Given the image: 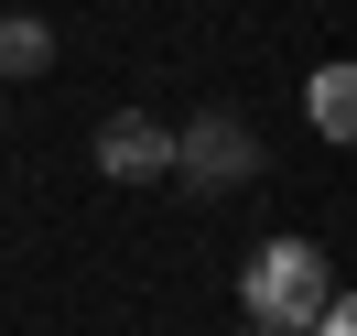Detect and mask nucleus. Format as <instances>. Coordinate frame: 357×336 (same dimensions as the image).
Segmentation results:
<instances>
[{
	"label": "nucleus",
	"mask_w": 357,
	"mask_h": 336,
	"mask_svg": "<svg viewBox=\"0 0 357 336\" xmlns=\"http://www.w3.org/2000/svg\"><path fill=\"white\" fill-rule=\"evenodd\" d=\"M98 174H109V184H152V174H174V131H162V119H141V109L98 119Z\"/></svg>",
	"instance_id": "obj_3"
},
{
	"label": "nucleus",
	"mask_w": 357,
	"mask_h": 336,
	"mask_svg": "<svg viewBox=\"0 0 357 336\" xmlns=\"http://www.w3.org/2000/svg\"><path fill=\"white\" fill-rule=\"evenodd\" d=\"M325 293H335V261L314 239H260L249 271H238V304H249L260 336H303L314 314H325Z\"/></svg>",
	"instance_id": "obj_1"
},
{
	"label": "nucleus",
	"mask_w": 357,
	"mask_h": 336,
	"mask_svg": "<svg viewBox=\"0 0 357 336\" xmlns=\"http://www.w3.org/2000/svg\"><path fill=\"white\" fill-rule=\"evenodd\" d=\"M303 336H357V304H347V293H325V314H314Z\"/></svg>",
	"instance_id": "obj_6"
},
{
	"label": "nucleus",
	"mask_w": 357,
	"mask_h": 336,
	"mask_svg": "<svg viewBox=\"0 0 357 336\" xmlns=\"http://www.w3.org/2000/svg\"><path fill=\"white\" fill-rule=\"evenodd\" d=\"M0 109H11V87H0Z\"/></svg>",
	"instance_id": "obj_7"
},
{
	"label": "nucleus",
	"mask_w": 357,
	"mask_h": 336,
	"mask_svg": "<svg viewBox=\"0 0 357 336\" xmlns=\"http://www.w3.org/2000/svg\"><path fill=\"white\" fill-rule=\"evenodd\" d=\"M54 66V33L33 22V11H0V87H11V76H44Z\"/></svg>",
	"instance_id": "obj_4"
},
{
	"label": "nucleus",
	"mask_w": 357,
	"mask_h": 336,
	"mask_svg": "<svg viewBox=\"0 0 357 336\" xmlns=\"http://www.w3.org/2000/svg\"><path fill=\"white\" fill-rule=\"evenodd\" d=\"M303 109H314L325 141H347L357 131V66H314V98H303Z\"/></svg>",
	"instance_id": "obj_5"
},
{
	"label": "nucleus",
	"mask_w": 357,
	"mask_h": 336,
	"mask_svg": "<svg viewBox=\"0 0 357 336\" xmlns=\"http://www.w3.org/2000/svg\"><path fill=\"white\" fill-rule=\"evenodd\" d=\"M249 336H260V326H249Z\"/></svg>",
	"instance_id": "obj_8"
},
{
	"label": "nucleus",
	"mask_w": 357,
	"mask_h": 336,
	"mask_svg": "<svg viewBox=\"0 0 357 336\" xmlns=\"http://www.w3.org/2000/svg\"><path fill=\"white\" fill-rule=\"evenodd\" d=\"M174 174L195 184V196H238V184H260V131H249L238 109H206L174 131Z\"/></svg>",
	"instance_id": "obj_2"
}]
</instances>
